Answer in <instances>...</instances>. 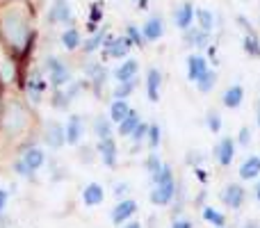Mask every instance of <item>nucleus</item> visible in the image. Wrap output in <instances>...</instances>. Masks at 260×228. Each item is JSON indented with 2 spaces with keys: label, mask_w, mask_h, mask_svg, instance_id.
<instances>
[{
  "label": "nucleus",
  "mask_w": 260,
  "mask_h": 228,
  "mask_svg": "<svg viewBox=\"0 0 260 228\" xmlns=\"http://www.w3.org/2000/svg\"><path fill=\"white\" fill-rule=\"evenodd\" d=\"M114 199L117 201H123V199H128V194H130V185L128 183H117L114 185Z\"/></svg>",
  "instance_id": "nucleus-44"
},
{
  "label": "nucleus",
  "mask_w": 260,
  "mask_h": 228,
  "mask_svg": "<svg viewBox=\"0 0 260 228\" xmlns=\"http://www.w3.org/2000/svg\"><path fill=\"white\" fill-rule=\"evenodd\" d=\"M105 201V189L101 183H89L85 189H82V203L87 208H96Z\"/></svg>",
  "instance_id": "nucleus-22"
},
{
  "label": "nucleus",
  "mask_w": 260,
  "mask_h": 228,
  "mask_svg": "<svg viewBox=\"0 0 260 228\" xmlns=\"http://www.w3.org/2000/svg\"><path fill=\"white\" fill-rule=\"evenodd\" d=\"M130 48H133V41L128 39L126 35L123 37H112L108 32V37H105L103 41V59H126Z\"/></svg>",
  "instance_id": "nucleus-6"
},
{
  "label": "nucleus",
  "mask_w": 260,
  "mask_h": 228,
  "mask_svg": "<svg viewBox=\"0 0 260 228\" xmlns=\"http://www.w3.org/2000/svg\"><path fill=\"white\" fill-rule=\"evenodd\" d=\"M59 41H62L64 50H69V53H73V50H78L82 46V37H80V30L78 27H67V30H62V37H59Z\"/></svg>",
  "instance_id": "nucleus-26"
},
{
  "label": "nucleus",
  "mask_w": 260,
  "mask_h": 228,
  "mask_svg": "<svg viewBox=\"0 0 260 228\" xmlns=\"http://www.w3.org/2000/svg\"><path fill=\"white\" fill-rule=\"evenodd\" d=\"M217 80H219V78H217V71H212L210 69V71H208L206 76L197 82V89L201 91V94H210V91L217 87Z\"/></svg>",
  "instance_id": "nucleus-36"
},
{
  "label": "nucleus",
  "mask_w": 260,
  "mask_h": 228,
  "mask_svg": "<svg viewBox=\"0 0 260 228\" xmlns=\"http://www.w3.org/2000/svg\"><path fill=\"white\" fill-rule=\"evenodd\" d=\"M185 162H187L192 169H197V167H201V162H203V155L201 153H197V151H189L187 153V157H185Z\"/></svg>",
  "instance_id": "nucleus-45"
},
{
  "label": "nucleus",
  "mask_w": 260,
  "mask_h": 228,
  "mask_svg": "<svg viewBox=\"0 0 260 228\" xmlns=\"http://www.w3.org/2000/svg\"><path fill=\"white\" fill-rule=\"evenodd\" d=\"M162 144V128L160 123H148V137H146V146L151 151H157Z\"/></svg>",
  "instance_id": "nucleus-34"
},
{
  "label": "nucleus",
  "mask_w": 260,
  "mask_h": 228,
  "mask_svg": "<svg viewBox=\"0 0 260 228\" xmlns=\"http://www.w3.org/2000/svg\"><path fill=\"white\" fill-rule=\"evenodd\" d=\"M137 210H139V206H137L135 199H123V201H117V206L112 208L110 219H112L114 226H123V224H128L135 215H137Z\"/></svg>",
  "instance_id": "nucleus-10"
},
{
  "label": "nucleus",
  "mask_w": 260,
  "mask_h": 228,
  "mask_svg": "<svg viewBox=\"0 0 260 228\" xmlns=\"http://www.w3.org/2000/svg\"><path fill=\"white\" fill-rule=\"evenodd\" d=\"M244 101V87L242 85H231L221 96V105L226 110H238Z\"/></svg>",
  "instance_id": "nucleus-24"
},
{
  "label": "nucleus",
  "mask_w": 260,
  "mask_h": 228,
  "mask_svg": "<svg viewBox=\"0 0 260 228\" xmlns=\"http://www.w3.org/2000/svg\"><path fill=\"white\" fill-rule=\"evenodd\" d=\"M208 57H210V62L217 67V44H210V46H208Z\"/></svg>",
  "instance_id": "nucleus-50"
},
{
  "label": "nucleus",
  "mask_w": 260,
  "mask_h": 228,
  "mask_svg": "<svg viewBox=\"0 0 260 228\" xmlns=\"http://www.w3.org/2000/svg\"><path fill=\"white\" fill-rule=\"evenodd\" d=\"M96 155H99V160L103 162L108 169H114V167L119 165V148H117L114 137L99 139V142H96Z\"/></svg>",
  "instance_id": "nucleus-11"
},
{
  "label": "nucleus",
  "mask_w": 260,
  "mask_h": 228,
  "mask_svg": "<svg viewBox=\"0 0 260 228\" xmlns=\"http://www.w3.org/2000/svg\"><path fill=\"white\" fill-rule=\"evenodd\" d=\"M48 87H50V82H48V78L44 76V71H41V69H32L25 76V85H23L27 103L39 105L41 101H44V94L48 91Z\"/></svg>",
  "instance_id": "nucleus-4"
},
{
  "label": "nucleus",
  "mask_w": 260,
  "mask_h": 228,
  "mask_svg": "<svg viewBox=\"0 0 260 228\" xmlns=\"http://www.w3.org/2000/svg\"><path fill=\"white\" fill-rule=\"evenodd\" d=\"M73 101L67 96V91L64 89H53V99H50V105H53L55 110H62V112H67L69 108H71Z\"/></svg>",
  "instance_id": "nucleus-37"
},
{
  "label": "nucleus",
  "mask_w": 260,
  "mask_h": 228,
  "mask_svg": "<svg viewBox=\"0 0 260 228\" xmlns=\"http://www.w3.org/2000/svg\"><path fill=\"white\" fill-rule=\"evenodd\" d=\"M105 37H108V27H99V32H94V35H91L89 39H85V41H82L80 50H82V53H85V55L96 53V50H101V48H103V41H105Z\"/></svg>",
  "instance_id": "nucleus-25"
},
{
  "label": "nucleus",
  "mask_w": 260,
  "mask_h": 228,
  "mask_svg": "<svg viewBox=\"0 0 260 228\" xmlns=\"http://www.w3.org/2000/svg\"><path fill=\"white\" fill-rule=\"evenodd\" d=\"M137 73H139V62L137 59L126 57V59H121V64L112 71V76L117 82H128V80H135Z\"/></svg>",
  "instance_id": "nucleus-20"
},
{
  "label": "nucleus",
  "mask_w": 260,
  "mask_h": 228,
  "mask_svg": "<svg viewBox=\"0 0 260 228\" xmlns=\"http://www.w3.org/2000/svg\"><path fill=\"white\" fill-rule=\"evenodd\" d=\"M0 87H5V85H3V82H0Z\"/></svg>",
  "instance_id": "nucleus-57"
},
{
  "label": "nucleus",
  "mask_w": 260,
  "mask_h": 228,
  "mask_svg": "<svg viewBox=\"0 0 260 228\" xmlns=\"http://www.w3.org/2000/svg\"><path fill=\"white\" fill-rule=\"evenodd\" d=\"M39 139L44 142L46 148L50 151H59L67 146V133H64V123L57 119H48L41 123L39 128Z\"/></svg>",
  "instance_id": "nucleus-5"
},
{
  "label": "nucleus",
  "mask_w": 260,
  "mask_h": 228,
  "mask_svg": "<svg viewBox=\"0 0 260 228\" xmlns=\"http://www.w3.org/2000/svg\"><path fill=\"white\" fill-rule=\"evenodd\" d=\"M160 89H162V71L155 67H151L146 71V96L151 103L160 101Z\"/></svg>",
  "instance_id": "nucleus-19"
},
{
  "label": "nucleus",
  "mask_w": 260,
  "mask_h": 228,
  "mask_svg": "<svg viewBox=\"0 0 260 228\" xmlns=\"http://www.w3.org/2000/svg\"><path fill=\"white\" fill-rule=\"evenodd\" d=\"M64 133H67L69 146H80L82 137H85V119L80 114H71L69 121L64 123Z\"/></svg>",
  "instance_id": "nucleus-13"
},
{
  "label": "nucleus",
  "mask_w": 260,
  "mask_h": 228,
  "mask_svg": "<svg viewBox=\"0 0 260 228\" xmlns=\"http://www.w3.org/2000/svg\"><path fill=\"white\" fill-rule=\"evenodd\" d=\"M135 3H139V0H135Z\"/></svg>",
  "instance_id": "nucleus-58"
},
{
  "label": "nucleus",
  "mask_w": 260,
  "mask_h": 228,
  "mask_svg": "<svg viewBox=\"0 0 260 228\" xmlns=\"http://www.w3.org/2000/svg\"><path fill=\"white\" fill-rule=\"evenodd\" d=\"M94 135H96V139L114 137V123L110 121V116H96L94 119Z\"/></svg>",
  "instance_id": "nucleus-28"
},
{
  "label": "nucleus",
  "mask_w": 260,
  "mask_h": 228,
  "mask_svg": "<svg viewBox=\"0 0 260 228\" xmlns=\"http://www.w3.org/2000/svg\"><path fill=\"white\" fill-rule=\"evenodd\" d=\"M142 35H144V39H146V44L160 41L162 35H165V18H162L160 14H153V16L142 25Z\"/></svg>",
  "instance_id": "nucleus-18"
},
{
  "label": "nucleus",
  "mask_w": 260,
  "mask_h": 228,
  "mask_svg": "<svg viewBox=\"0 0 260 228\" xmlns=\"http://www.w3.org/2000/svg\"><path fill=\"white\" fill-rule=\"evenodd\" d=\"M48 21L50 23H59V25H73V12H71V5L69 0H55L53 7L48 9Z\"/></svg>",
  "instance_id": "nucleus-15"
},
{
  "label": "nucleus",
  "mask_w": 260,
  "mask_h": 228,
  "mask_svg": "<svg viewBox=\"0 0 260 228\" xmlns=\"http://www.w3.org/2000/svg\"><path fill=\"white\" fill-rule=\"evenodd\" d=\"M14 171H16V176H21V178H32V176H35V171L27 169V167L23 165L21 157H16V160H14Z\"/></svg>",
  "instance_id": "nucleus-43"
},
{
  "label": "nucleus",
  "mask_w": 260,
  "mask_h": 228,
  "mask_svg": "<svg viewBox=\"0 0 260 228\" xmlns=\"http://www.w3.org/2000/svg\"><path fill=\"white\" fill-rule=\"evenodd\" d=\"M256 201L260 203V187H258V185H256Z\"/></svg>",
  "instance_id": "nucleus-54"
},
{
  "label": "nucleus",
  "mask_w": 260,
  "mask_h": 228,
  "mask_svg": "<svg viewBox=\"0 0 260 228\" xmlns=\"http://www.w3.org/2000/svg\"><path fill=\"white\" fill-rule=\"evenodd\" d=\"M41 123L27 99L21 96H5L3 110H0V142H9L23 148L35 146L39 139Z\"/></svg>",
  "instance_id": "nucleus-2"
},
{
  "label": "nucleus",
  "mask_w": 260,
  "mask_h": 228,
  "mask_svg": "<svg viewBox=\"0 0 260 228\" xmlns=\"http://www.w3.org/2000/svg\"><path fill=\"white\" fill-rule=\"evenodd\" d=\"M18 157H21L23 165H25L27 169H32L35 174H37L39 169H44V165L48 162V153H46V148H44V146H39V144L23 148V151L18 153Z\"/></svg>",
  "instance_id": "nucleus-9"
},
{
  "label": "nucleus",
  "mask_w": 260,
  "mask_h": 228,
  "mask_svg": "<svg viewBox=\"0 0 260 228\" xmlns=\"http://www.w3.org/2000/svg\"><path fill=\"white\" fill-rule=\"evenodd\" d=\"M201 215H203V219H206L210 226H215V228L226 226V215H224L221 210H217V208L203 206V208H201Z\"/></svg>",
  "instance_id": "nucleus-30"
},
{
  "label": "nucleus",
  "mask_w": 260,
  "mask_h": 228,
  "mask_svg": "<svg viewBox=\"0 0 260 228\" xmlns=\"http://www.w3.org/2000/svg\"><path fill=\"white\" fill-rule=\"evenodd\" d=\"M126 37L133 41L135 48H144V46H146V39H144V35H142V27L133 25V23L126 27Z\"/></svg>",
  "instance_id": "nucleus-39"
},
{
  "label": "nucleus",
  "mask_w": 260,
  "mask_h": 228,
  "mask_svg": "<svg viewBox=\"0 0 260 228\" xmlns=\"http://www.w3.org/2000/svg\"><path fill=\"white\" fill-rule=\"evenodd\" d=\"M5 3H12V0H0V5H5Z\"/></svg>",
  "instance_id": "nucleus-55"
},
{
  "label": "nucleus",
  "mask_w": 260,
  "mask_h": 228,
  "mask_svg": "<svg viewBox=\"0 0 260 228\" xmlns=\"http://www.w3.org/2000/svg\"><path fill=\"white\" fill-rule=\"evenodd\" d=\"M215 160L219 162V167H231L235 160V153H238V142L233 137H221L215 144Z\"/></svg>",
  "instance_id": "nucleus-12"
},
{
  "label": "nucleus",
  "mask_w": 260,
  "mask_h": 228,
  "mask_svg": "<svg viewBox=\"0 0 260 228\" xmlns=\"http://www.w3.org/2000/svg\"><path fill=\"white\" fill-rule=\"evenodd\" d=\"M242 228H260L258 221H247V224H242Z\"/></svg>",
  "instance_id": "nucleus-52"
},
{
  "label": "nucleus",
  "mask_w": 260,
  "mask_h": 228,
  "mask_svg": "<svg viewBox=\"0 0 260 228\" xmlns=\"http://www.w3.org/2000/svg\"><path fill=\"white\" fill-rule=\"evenodd\" d=\"M7 203H9V192L7 189H3L0 187V215L5 212V208H7Z\"/></svg>",
  "instance_id": "nucleus-48"
},
{
  "label": "nucleus",
  "mask_w": 260,
  "mask_h": 228,
  "mask_svg": "<svg viewBox=\"0 0 260 228\" xmlns=\"http://www.w3.org/2000/svg\"><path fill=\"white\" fill-rule=\"evenodd\" d=\"M238 23L240 25H244V39H242L244 53H247L249 57H253V59H260V39H258L256 30L249 25V21L244 16H238Z\"/></svg>",
  "instance_id": "nucleus-14"
},
{
  "label": "nucleus",
  "mask_w": 260,
  "mask_h": 228,
  "mask_svg": "<svg viewBox=\"0 0 260 228\" xmlns=\"http://www.w3.org/2000/svg\"><path fill=\"white\" fill-rule=\"evenodd\" d=\"M78 148H80V153H82V155H80L82 162H87V165H89V162H94V155H91V153H96V146L89 148V146H82V144H80Z\"/></svg>",
  "instance_id": "nucleus-46"
},
{
  "label": "nucleus",
  "mask_w": 260,
  "mask_h": 228,
  "mask_svg": "<svg viewBox=\"0 0 260 228\" xmlns=\"http://www.w3.org/2000/svg\"><path fill=\"white\" fill-rule=\"evenodd\" d=\"M194 18H197V7L192 3H180L174 12V21L178 30H189L194 25Z\"/></svg>",
  "instance_id": "nucleus-17"
},
{
  "label": "nucleus",
  "mask_w": 260,
  "mask_h": 228,
  "mask_svg": "<svg viewBox=\"0 0 260 228\" xmlns=\"http://www.w3.org/2000/svg\"><path fill=\"white\" fill-rule=\"evenodd\" d=\"M258 187H260V178H258Z\"/></svg>",
  "instance_id": "nucleus-56"
},
{
  "label": "nucleus",
  "mask_w": 260,
  "mask_h": 228,
  "mask_svg": "<svg viewBox=\"0 0 260 228\" xmlns=\"http://www.w3.org/2000/svg\"><path fill=\"white\" fill-rule=\"evenodd\" d=\"M35 9L27 0H12L0 5V44L21 62L35 46Z\"/></svg>",
  "instance_id": "nucleus-1"
},
{
  "label": "nucleus",
  "mask_w": 260,
  "mask_h": 228,
  "mask_svg": "<svg viewBox=\"0 0 260 228\" xmlns=\"http://www.w3.org/2000/svg\"><path fill=\"white\" fill-rule=\"evenodd\" d=\"M251 137H253V135H251V128H249V125H242L235 142H238V146H244V148H247L249 144H251Z\"/></svg>",
  "instance_id": "nucleus-42"
},
{
  "label": "nucleus",
  "mask_w": 260,
  "mask_h": 228,
  "mask_svg": "<svg viewBox=\"0 0 260 228\" xmlns=\"http://www.w3.org/2000/svg\"><path fill=\"white\" fill-rule=\"evenodd\" d=\"M256 119H258V128H260V101L256 103Z\"/></svg>",
  "instance_id": "nucleus-53"
},
{
  "label": "nucleus",
  "mask_w": 260,
  "mask_h": 228,
  "mask_svg": "<svg viewBox=\"0 0 260 228\" xmlns=\"http://www.w3.org/2000/svg\"><path fill=\"white\" fill-rule=\"evenodd\" d=\"M121 228H142V224H139V221H128V224H123Z\"/></svg>",
  "instance_id": "nucleus-51"
},
{
  "label": "nucleus",
  "mask_w": 260,
  "mask_h": 228,
  "mask_svg": "<svg viewBox=\"0 0 260 228\" xmlns=\"http://www.w3.org/2000/svg\"><path fill=\"white\" fill-rule=\"evenodd\" d=\"M137 78L135 80H128V82H117V87H114V91H112V96H114V101H128L130 96L135 94V89H137Z\"/></svg>",
  "instance_id": "nucleus-31"
},
{
  "label": "nucleus",
  "mask_w": 260,
  "mask_h": 228,
  "mask_svg": "<svg viewBox=\"0 0 260 228\" xmlns=\"http://www.w3.org/2000/svg\"><path fill=\"white\" fill-rule=\"evenodd\" d=\"M197 23H199V27H201L203 32H208V35H210V32L215 30V14H212L210 9L197 7Z\"/></svg>",
  "instance_id": "nucleus-32"
},
{
  "label": "nucleus",
  "mask_w": 260,
  "mask_h": 228,
  "mask_svg": "<svg viewBox=\"0 0 260 228\" xmlns=\"http://www.w3.org/2000/svg\"><path fill=\"white\" fill-rule=\"evenodd\" d=\"M146 137H148V123L142 119V121H139V125L133 130V135H130L128 139L135 144V148H139L142 144H146ZM135 148H133V151H135Z\"/></svg>",
  "instance_id": "nucleus-35"
},
{
  "label": "nucleus",
  "mask_w": 260,
  "mask_h": 228,
  "mask_svg": "<svg viewBox=\"0 0 260 228\" xmlns=\"http://www.w3.org/2000/svg\"><path fill=\"white\" fill-rule=\"evenodd\" d=\"M206 125H208V130H210L212 135H219L221 128H224V119H221V114L217 112V110H208V114H206Z\"/></svg>",
  "instance_id": "nucleus-38"
},
{
  "label": "nucleus",
  "mask_w": 260,
  "mask_h": 228,
  "mask_svg": "<svg viewBox=\"0 0 260 228\" xmlns=\"http://www.w3.org/2000/svg\"><path fill=\"white\" fill-rule=\"evenodd\" d=\"M183 39H185V44L189 46V48H208V46H210V35H208V32H203L201 27H189V30H185L183 32Z\"/></svg>",
  "instance_id": "nucleus-21"
},
{
  "label": "nucleus",
  "mask_w": 260,
  "mask_h": 228,
  "mask_svg": "<svg viewBox=\"0 0 260 228\" xmlns=\"http://www.w3.org/2000/svg\"><path fill=\"white\" fill-rule=\"evenodd\" d=\"M130 110H133V108H130L128 101H112V103H110L108 116H110V121H112L114 125H119V123H121V121L130 114Z\"/></svg>",
  "instance_id": "nucleus-27"
},
{
  "label": "nucleus",
  "mask_w": 260,
  "mask_h": 228,
  "mask_svg": "<svg viewBox=\"0 0 260 228\" xmlns=\"http://www.w3.org/2000/svg\"><path fill=\"white\" fill-rule=\"evenodd\" d=\"M171 228H194V224L189 219H185V217H174Z\"/></svg>",
  "instance_id": "nucleus-47"
},
{
  "label": "nucleus",
  "mask_w": 260,
  "mask_h": 228,
  "mask_svg": "<svg viewBox=\"0 0 260 228\" xmlns=\"http://www.w3.org/2000/svg\"><path fill=\"white\" fill-rule=\"evenodd\" d=\"M162 165H165V162L160 160V155H157V151H151V153H148V155H146V162H144V167H146V171H148V174H151V178L157 174V171L162 169Z\"/></svg>",
  "instance_id": "nucleus-40"
},
{
  "label": "nucleus",
  "mask_w": 260,
  "mask_h": 228,
  "mask_svg": "<svg viewBox=\"0 0 260 228\" xmlns=\"http://www.w3.org/2000/svg\"><path fill=\"white\" fill-rule=\"evenodd\" d=\"M221 228H226V226H221Z\"/></svg>",
  "instance_id": "nucleus-59"
},
{
  "label": "nucleus",
  "mask_w": 260,
  "mask_h": 228,
  "mask_svg": "<svg viewBox=\"0 0 260 228\" xmlns=\"http://www.w3.org/2000/svg\"><path fill=\"white\" fill-rule=\"evenodd\" d=\"M103 21V3H94L89 7V23H87V30L94 35L99 32V23Z\"/></svg>",
  "instance_id": "nucleus-33"
},
{
  "label": "nucleus",
  "mask_w": 260,
  "mask_h": 228,
  "mask_svg": "<svg viewBox=\"0 0 260 228\" xmlns=\"http://www.w3.org/2000/svg\"><path fill=\"white\" fill-rule=\"evenodd\" d=\"M151 180H153V185H160V183H171V180H176V178H174V169H171V165H167V162H165V165H162V169L157 171V174L153 176Z\"/></svg>",
  "instance_id": "nucleus-41"
},
{
  "label": "nucleus",
  "mask_w": 260,
  "mask_h": 228,
  "mask_svg": "<svg viewBox=\"0 0 260 228\" xmlns=\"http://www.w3.org/2000/svg\"><path fill=\"white\" fill-rule=\"evenodd\" d=\"M194 176H197V178H199V180H201V183H203V185H206V183H208V171H206V169H203V167H197V169H194Z\"/></svg>",
  "instance_id": "nucleus-49"
},
{
  "label": "nucleus",
  "mask_w": 260,
  "mask_h": 228,
  "mask_svg": "<svg viewBox=\"0 0 260 228\" xmlns=\"http://www.w3.org/2000/svg\"><path fill=\"white\" fill-rule=\"evenodd\" d=\"M219 199L229 210H240V208L244 206V201H247V189L240 183H229L219 192Z\"/></svg>",
  "instance_id": "nucleus-7"
},
{
  "label": "nucleus",
  "mask_w": 260,
  "mask_h": 228,
  "mask_svg": "<svg viewBox=\"0 0 260 228\" xmlns=\"http://www.w3.org/2000/svg\"><path fill=\"white\" fill-rule=\"evenodd\" d=\"M176 189H178V185H176V180H171V183H160V185H153L151 194H148V201L153 203V206L157 208H165V206H171L176 199Z\"/></svg>",
  "instance_id": "nucleus-8"
},
{
  "label": "nucleus",
  "mask_w": 260,
  "mask_h": 228,
  "mask_svg": "<svg viewBox=\"0 0 260 228\" xmlns=\"http://www.w3.org/2000/svg\"><path fill=\"white\" fill-rule=\"evenodd\" d=\"M208 71H210V62H208V57H203V55H199V53H192L187 57V80L189 82L197 85Z\"/></svg>",
  "instance_id": "nucleus-16"
},
{
  "label": "nucleus",
  "mask_w": 260,
  "mask_h": 228,
  "mask_svg": "<svg viewBox=\"0 0 260 228\" xmlns=\"http://www.w3.org/2000/svg\"><path fill=\"white\" fill-rule=\"evenodd\" d=\"M41 71H44V76L48 78V82H50L53 89H64V87L73 80L71 67H69L67 62H62L59 57H55V55H48V57L44 59Z\"/></svg>",
  "instance_id": "nucleus-3"
},
{
  "label": "nucleus",
  "mask_w": 260,
  "mask_h": 228,
  "mask_svg": "<svg viewBox=\"0 0 260 228\" xmlns=\"http://www.w3.org/2000/svg\"><path fill=\"white\" fill-rule=\"evenodd\" d=\"M240 180H258L260 178V155H249L247 160L240 165Z\"/></svg>",
  "instance_id": "nucleus-23"
},
{
  "label": "nucleus",
  "mask_w": 260,
  "mask_h": 228,
  "mask_svg": "<svg viewBox=\"0 0 260 228\" xmlns=\"http://www.w3.org/2000/svg\"><path fill=\"white\" fill-rule=\"evenodd\" d=\"M139 121H142V116H139L137 110H130V114H128L126 119L121 121V123L117 125V133H119V137H130V135H133V130L139 125Z\"/></svg>",
  "instance_id": "nucleus-29"
}]
</instances>
